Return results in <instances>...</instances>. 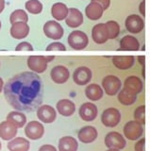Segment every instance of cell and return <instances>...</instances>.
I'll return each instance as SVG.
<instances>
[{
  "mask_svg": "<svg viewBox=\"0 0 150 151\" xmlns=\"http://www.w3.org/2000/svg\"><path fill=\"white\" fill-rule=\"evenodd\" d=\"M3 92L7 102L15 111H33L43 102V81L34 72H22L13 76L5 84Z\"/></svg>",
  "mask_w": 150,
  "mask_h": 151,
  "instance_id": "obj_1",
  "label": "cell"
},
{
  "mask_svg": "<svg viewBox=\"0 0 150 151\" xmlns=\"http://www.w3.org/2000/svg\"><path fill=\"white\" fill-rule=\"evenodd\" d=\"M144 125L136 120L128 121L123 127V133L125 138L129 141H137L144 135Z\"/></svg>",
  "mask_w": 150,
  "mask_h": 151,
  "instance_id": "obj_2",
  "label": "cell"
},
{
  "mask_svg": "<svg viewBox=\"0 0 150 151\" xmlns=\"http://www.w3.org/2000/svg\"><path fill=\"white\" fill-rule=\"evenodd\" d=\"M101 86L104 90V93L110 96H116L122 89V81L117 76L108 75L103 78Z\"/></svg>",
  "mask_w": 150,
  "mask_h": 151,
  "instance_id": "obj_3",
  "label": "cell"
},
{
  "mask_svg": "<svg viewBox=\"0 0 150 151\" xmlns=\"http://www.w3.org/2000/svg\"><path fill=\"white\" fill-rule=\"evenodd\" d=\"M68 45L74 50H83L89 45V38L85 32L81 30H74L68 36Z\"/></svg>",
  "mask_w": 150,
  "mask_h": 151,
  "instance_id": "obj_4",
  "label": "cell"
},
{
  "mask_svg": "<svg viewBox=\"0 0 150 151\" xmlns=\"http://www.w3.org/2000/svg\"><path fill=\"white\" fill-rule=\"evenodd\" d=\"M122 114L118 109L114 107L108 108L102 112L101 114V123L106 127H115L121 122Z\"/></svg>",
  "mask_w": 150,
  "mask_h": 151,
  "instance_id": "obj_5",
  "label": "cell"
},
{
  "mask_svg": "<svg viewBox=\"0 0 150 151\" xmlns=\"http://www.w3.org/2000/svg\"><path fill=\"white\" fill-rule=\"evenodd\" d=\"M44 35L52 40H60L63 37L64 29L60 23H58L55 20L47 21L44 25Z\"/></svg>",
  "mask_w": 150,
  "mask_h": 151,
  "instance_id": "obj_6",
  "label": "cell"
},
{
  "mask_svg": "<svg viewBox=\"0 0 150 151\" xmlns=\"http://www.w3.org/2000/svg\"><path fill=\"white\" fill-rule=\"evenodd\" d=\"M105 145L108 148H116V149H124L126 145V141L125 136L117 131H111L107 133L104 139Z\"/></svg>",
  "mask_w": 150,
  "mask_h": 151,
  "instance_id": "obj_7",
  "label": "cell"
},
{
  "mask_svg": "<svg viewBox=\"0 0 150 151\" xmlns=\"http://www.w3.org/2000/svg\"><path fill=\"white\" fill-rule=\"evenodd\" d=\"M125 27L126 30L132 34H138L144 28V21L143 17L137 14H130L126 18Z\"/></svg>",
  "mask_w": 150,
  "mask_h": 151,
  "instance_id": "obj_8",
  "label": "cell"
},
{
  "mask_svg": "<svg viewBox=\"0 0 150 151\" xmlns=\"http://www.w3.org/2000/svg\"><path fill=\"white\" fill-rule=\"evenodd\" d=\"M79 117L85 122H93L98 115V109L93 102H85L79 107Z\"/></svg>",
  "mask_w": 150,
  "mask_h": 151,
  "instance_id": "obj_9",
  "label": "cell"
},
{
  "mask_svg": "<svg viewBox=\"0 0 150 151\" xmlns=\"http://www.w3.org/2000/svg\"><path fill=\"white\" fill-rule=\"evenodd\" d=\"M25 134L30 140H39L44 134V127L39 121H30L25 127Z\"/></svg>",
  "mask_w": 150,
  "mask_h": 151,
  "instance_id": "obj_10",
  "label": "cell"
},
{
  "mask_svg": "<svg viewBox=\"0 0 150 151\" xmlns=\"http://www.w3.org/2000/svg\"><path fill=\"white\" fill-rule=\"evenodd\" d=\"M93 78V73L90 68L87 66H80L78 67L73 73V80L74 82L79 86H84L90 83Z\"/></svg>",
  "mask_w": 150,
  "mask_h": 151,
  "instance_id": "obj_11",
  "label": "cell"
},
{
  "mask_svg": "<svg viewBox=\"0 0 150 151\" xmlns=\"http://www.w3.org/2000/svg\"><path fill=\"white\" fill-rule=\"evenodd\" d=\"M47 63L44 56H29L27 60V67L36 74L44 73L47 69Z\"/></svg>",
  "mask_w": 150,
  "mask_h": 151,
  "instance_id": "obj_12",
  "label": "cell"
},
{
  "mask_svg": "<svg viewBox=\"0 0 150 151\" xmlns=\"http://www.w3.org/2000/svg\"><path fill=\"white\" fill-rule=\"evenodd\" d=\"M123 85H124L123 88L125 90L135 94V96L141 93L144 90V82L138 76H128L125 79Z\"/></svg>",
  "mask_w": 150,
  "mask_h": 151,
  "instance_id": "obj_13",
  "label": "cell"
},
{
  "mask_svg": "<svg viewBox=\"0 0 150 151\" xmlns=\"http://www.w3.org/2000/svg\"><path fill=\"white\" fill-rule=\"evenodd\" d=\"M37 117L45 124H51L57 118V111L50 105H41L37 109Z\"/></svg>",
  "mask_w": 150,
  "mask_h": 151,
  "instance_id": "obj_14",
  "label": "cell"
},
{
  "mask_svg": "<svg viewBox=\"0 0 150 151\" xmlns=\"http://www.w3.org/2000/svg\"><path fill=\"white\" fill-rule=\"evenodd\" d=\"M92 38L93 41L97 45H102L110 39L109 31L106 23H99L93 26L92 29Z\"/></svg>",
  "mask_w": 150,
  "mask_h": 151,
  "instance_id": "obj_15",
  "label": "cell"
},
{
  "mask_svg": "<svg viewBox=\"0 0 150 151\" xmlns=\"http://www.w3.org/2000/svg\"><path fill=\"white\" fill-rule=\"evenodd\" d=\"M98 136V131L95 127L85 126L82 127L78 132V138L82 144H92Z\"/></svg>",
  "mask_w": 150,
  "mask_h": 151,
  "instance_id": "obj_16",
  "label": "cell"
},
{
  "mask_svg": "<svg viewBox=\"0 0 150 151\" xmlns=\"http://www.w3.org/2000/svg\"><path fill=\"white\" fill-rule=\"evenodd\" d=\"M51 79L57 84H63L70 78V72L64 65H57L52 68L50 72Z\"/></svg>",
  "mask_w": 150,
  "mask_h": 151,
  "instance_id": "obj_17",
  "label": "cell"
},
{
  "mask_svg": "<svg viewBox=\"0 0 150 151\" xmlns=\"http://www.w3.org/2000/svg\"><path fill=\"white\" fill-rule=\"evenodd\" d=\"M18 127L10 121H3L0 123V138L4 141H11L15 138Z\"/></svg>",
  "mask_w": 150,
  "mask_h": 151,
  "instance_id": "obj_18",
  "label": "cell"
},
{
  "mask_svg": "<svg viewBox=\"0 0 150 151\" xmlns=\"http://www.w3.org/2000/svg\"><path fill=\"white\" fill-rule=\"evenodd\" d=\"M29 26L25 22H16L12 24L11 27V35L17 40L25 39L29 34Z\"/></svg>",
  "mask_w": 150,
  "mask_h": 151,
  "instance_id": "obj_19",
  "label": "cell"
},
{
  "mask_svg": "<svg viewBox=\"0 0 150 151\" xmlns=\"http://www.w3.org/2000/svg\"><path fill=\"white\" fill-rule=\"evenodd\" d=\"M56 108H57V111L60 114L65 117L72 116L75 111H76V105H75V103L67 98L59 100L57 102Z\"/></svg>",
  "mask_w": 150,
  "mask_h": 151,
  "instance_id": "obj_20",
  "label": "cell"
},
{
  "mask_svg": "<svg viewBox=\"0 0 150 151\" xmlns=\"http://www.w3.org/2000/svg\"><path fill=\"white\" fill-rule=\"evenodd\" d=\"M65 23L69 27L76 28L83 24V14L79 9L76 8H70L67 18L65 19Z\"/></svg>",
  "mask_w": 150,
  "mask_h": 151,
  "instance_id": "obj_21",
  "label": "cell"
},
{
  "mask_svg": "<svg viewBox=\"0 0 150 151\" xmlns=\"http://www.w3.org/2000/svg\"><path fill=\"white\" fill-rule=\"evenodd\" d=\"M119 49L123 51H138L140 49V42L136 37L132 35H125L119 42Z\"/></svg>",
  "mask_w": 150,
  "mask_h": 151,
  "instance_id": "obj_22",
  "label": "cell"
},
{
  "mask_svg": "<svg viewBox=\"0 0 150 151\" xmlns=\"http://www.w3.org/2000/svg\"><path fill=\"white\" fill-rule=\"evenodd\" d=\"M135 63L134 56H114L112 57V64L119 70H128Z\"/></svg>",
  "mask_w": 150,
  "mask_h": 151,
  "instance_id": "obj_23",
  "label": "cell"
},
{
  "mask_svg": "<svg viewBox=\"0 0 150 151\" xmlns=\"http://www.w3.org/2000/svg\"><path fill=\"white\" fill-rule=\"evenodd\" d=\"M85 96L91 101H98L104 96V90L97 83H90L85 88Z\"/></svg>",
  "mask_w": 150,
  "mask_h": 151,
  "instance_id": "obj_24",
  "label": "cell"
},
{
  "mask_svg": "<svg viewBox=\"0 0 150 151\" xmlns=\"http://www.w3.org/2000/svg\"><path fill=\"white\" fill-rule=\"evenodd\" d=\"M7 146L9 151H29L30 143L24 137H15L9 142Z\"/></svg>",
  "mask_w": 150,
  "mask_h": 151,
  "instance_id": "obj_25",
  "label": "cell"
},
{
  "mask_svg": "<svg viewBox=\"0 0 150 151\" xmlns=\"http://www.w3.org/2000/svg\"><path fill=\"white\" fill-rule=\"evenodd\" d=\"M104 13V9L97 2H91L85 8V15L88 19L93 21L99 20Z\"/></svg>",
  "mask_w": 150,
  "mask_h": 151,
  "instance_id": "obj_26",
  "label": "cell"
},
{
  "mask_svg": "<svg viewBox=\"0 0 150 151\" xmlns=\"http://www.w3.org/2000/svg\"><path fill=\"white\" fill-rule=\"evenodd\" d=\"M58 149L59 151H78V143L72 136H63L59 141Z\"/></svg>",
  "mask_w": 150,
  "mask_h": 151,
  "instance_id": "obj_27",
  "label": "cell"
},
{
  "mask_svg": "<svg viewBox=\"0 0 150 151\" xmlns=\"http://www.w3.org/2000/svg\"><path fill=\"white\" fill-rule=\"evenodd\" d=\"M69 9L64 3L57 2L52 5L51 8V15L57 21H62L65 20L68 16Z\"/></svg>",
  "mask_w": 150,
  "mask_h": 151,
  "instance_id": "obj_28",
  "label": "cell"
},
{
  "mask_svg": "<svg viewBox=\"0 0 150 151\" xmlns=\"http://www.w3.org/2000/svg\"><path fill=\"white\" fill-rule=\"evenodd\" d=\"M7 120L14 124L18 129L24 127L27 124V116L19 111H12L7 115Z\"/></svg>",
  "mask_w": 150,
  "mask_h": 151,
  "instance_id": "obj_29",
  "label": "cell"
},
{
  "mask_svg": "<svg viewBox=\"0 0 150 151\" xmlns=\"http://www.w3.org/2000/svg\"><path fill=\"white\" fill-rule=\"evenodd\" d=\"M117 99L120 104L124 106H131L137 100V96L128 92L124 88L120 90V92L117 93Z\"/></svg>",
  "mask_w": 150,
  "mask_h": 151,
  "instance_id": "obj_30",
  "label": "cell"
},
{
  "mask_svg": "<svg viewBox=\"0 0 150 151\" xmlns=\"http://www.w3.org/2000/svg\"><path fill=\"white\" fill-rule=\"evenodd\" d=\"M25 8L31 14H40L43 12V4L39 0H27L25 4Z\"/></svg>",
  "mask_w": 150,
  "mask_h": 151,
  "instance_id": "obj_31",
  "label": "cell"
},
{
  "mask_svg": "<svg viewBox=\"0 0 150 151\" xmlns=\"http://www.w3.org/2000/svg\"><path fill=\"white\" fill-rule=\"evenodd\" d=\"M27 21H29V16H27V12L24 11V9H15L14 12H12L11 13L10 22L11 23V25L16 22L27 23Z\"/></svg>",
  "mask_w": 150,
  "mask_h": 151,
  "instance_id": "obj_32",
  "label": "cell"
},
{
  "mask_svg": "<svg viewBox=\"0 0 150 151\" xmlns=\"http://www.w3.org/2000/svg\"><path fill=\"white\" fill-rule=\"evenodd\" d=\"M107 27H108V31H109V38L111 40H113L115 38H117L120 34V26L119 24L116 21L111 20L108 21L106 23Z\"/></svg>",
  "mask_w": 150,
  "mask_h": 151,
  "instance_id": "obj_33",
  "label": "cell"
},
{
  "mask_svg": "<svg viewBox=\"0 0 150 151\" xmlns=\"http://www.w3.org/2000/svg\"><path fill=\"white\" fill-rule=\"evenodd\" d=\"M134 120L138 121L142 125L145 124V106L141 105L135 109L133 113Z\"/></svg>",
  "mask_w": 150,
  "mask_h": 151,
  "instance_id": "obj_34",
  "label": "cell"
},
{
  "mask_svg": "<svg viewBox=\"0 0 150 151\" xmlns=\"http://www.w3.org/2000/svg\"><path fill=\"white\" fill-rule=\"evenodd\" d=\"M66 47L60 42H54L46 46V51H65Z\"/></svg>",
  "mask_w": 150,
  "mask_h": 151,
  "instance_id": "obj_35",
  "label": "cell"
},
{
  "mask_svg": "<svg viewBox=\"0 0 150 151\" xmlns=\"http://www.w3.org/2000/svg\"><path fill=\"white\" fill-rule=\"evenodd\" d=\"M16 51H33V46L29 42H22L15 47Z\"/></svg>",
  "mask_w": 150,
  "mask_h": 151,
  "instance_id": "obj_36",
  "label": "cell"
},
{
  "mask_svg": "<svg viewBox=\"0 0 150 151\" xmlns=\"http://www.w3.org/2000/svg\"><path fill=\"white\" fill-rule=\"evenodd\" d=\"M134 151H145V138L142 137L134 145Z\"/></svg>",
  "mask_w": 150,
  "mask_h": 151,
  "instance_id": "obj_37",
  "label": "cell"
},
{
  "mask_svg": "<svg viewBox=\"0 0 150 151\" xmlns=\"http://www.w3.org/2000/svg\"><path fill=\"white\" fill-rule=\"evenodd\" d=\"M91 2H97L99 3L102 8L104 9V11L108 9L111 6V0H91Z\"/></svg>",
  "mask_w": 150,
  "mask_h": 151,
  "instance_id": "obj_38",
  "label": "cell"
},
{
  "mask_svg": "<svg viewBox=\"0 0 150 151\" xmlns=\"http://www.w3.org/2000/svg\"><path fill=\"white\" fill-rule=\"evenodd\" d=\"M38 151H58L57 148L55 147L54 145H49V144H46V145H43L39 148Z\"/></svg>",
  "mask_w": 150,
  "mask_h": 151,
  "instance_id": "obj_39",
  "label": "cell"
},
{
  "mask_svg": "<svg viewBox=\"0 0 150 151\" xmlns=\"http://www.w3.org/2000/svg\"><path fill=\"white\" fill-rule=\"evenodd\" d=\"M139 12L143 16H145V1L143 0L139 5Z\"/></svg>",
  "mask_w": 150,
  "mask_h": 151,
  "instance_id": "obj_40",
  "label": "cell"
},
{
  "mask_svg": "<svg viewBox=\"0 0 150 151\" xmlns=\"http://www.w3.org/2000/svg\"><path fill=\"white\" fill-rule=\"evenodd\" d=\"M138 61H139V63L143 66V68H144V63H145V57H144V56H138Z\"/></svg>",
  "mask_w": 150,
  "mask_h": 151,
  "instance_id": "obj_41",
  "label": "cell"
},
{
  "mask_svg": "<svg viewBox=\"0 0 150 151\" xmlns=\"http://www.w3.org/2000/svg\"><path fill=\"white\" fill-rule=\"evenodd\" d=\"M5 9V0H0V13Z\"/></svg>",
  "mask_w": 150,
  "mask_h": 151,
  "instance_id": "obj_42",
  "label": "cell"
},
{
  "mask_svg": "<svg viewBox=\"0 0 150 151\" xmlns=\"http://www.w3.org/2000/svg\"><path fill=\"white\" fill-rule=\"evenodd\" d=\"M4 90V80L2 78H0V93H2Z\"/></svg>",
  "mask_w": 150,
  "mask_h": 151,
  "instance_id": "obj_43",
  "label": "cell"
},
{
  "mask_svg": "<svg viewBox=\"0 0 150 151\" xmlns=\"http://www.w3.org/2000/svg\"><path fill=\"white\" fill-rule=\"evenodd\" d=\"M44 58L47 63H50V61H52L55 59V57L54 56H44Z\"/></svg>",
  "mask_w": 150,
  "mask_h": 151,
  "instance_id": "obj_44",
  "label": "cell"
},
{
  "mask_svg": "<svg viewBox=\"0 0 150 151\" xmlns=\"http://www.w3.org/2000/svg\"><path fill=\"white\" fill-rule=\"evenodd\" d=\"M107 151H121L120 149H116V148H108Z\"/></svg>",
  "mask_w": 150,
  "mask_h": 151,
  "instance_id": "obj_45",
  "label": "cell"
},
{
  "mask_svg": "<svg viewBox=\"0 0 150 151\" xmlns=\"http://www.w3.org/2000/svg\"><path fill=\"white\" fill-rule=\"evenodd\" d=\"M1 147H2V145H1V142H0V150H1Z\"/></svg>",
  "mask_w": 150,
  "mask_h": 151,
  "instance_id": "obj_46",
  "label": "cell"
},
{
  "mask_svg": "<svg viewBox=\"0 0 150 151\" xmlns=\"http://www.w3.org/2000/svg\"><path fill=\"white\" fill-rule=\"evenodd\" d=\"M0 29H1V21H0Z\"/></svg>",
  "mask_w": 150,
  "mask_h": 151,
  "instance_id": "obj_47",
  "label": "cell"
}]
</instances>
